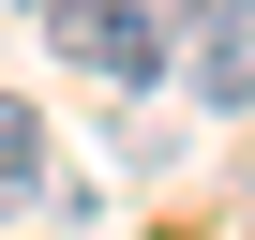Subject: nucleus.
<instances>
[{
    "label": "nucleus",
    "instance_id": "7ed1b4c3",
    "mask_svg": "<svg viewBox=\"0 0 255 240\" xmlns=\"http://www.w3.org/2000/svg\"><path fill=\"white\" fill-rule=\"evenodd\" d=\"M15 15H75V0H15Z\"/></svg>",
    "mask_w": 255,
    "mask_h": 240
},
{
    "label": "nucleus",
    "instance_id": "f257e3e1",
    "mask_svg": "<svg viewBox=\"0 0 255 240\" xmlns=\"http://www.w3.org/2000/svg\"><path fill=\"white\" fill-rule=\"evenodd\" d=\"M60 30V60L120 105V90H165V15H135V0H75V15H45Z\"/></svg>",
    "mask_w": 255,
    "mask_h": 240
},
{
    "label": "nucleus",
    "instance_id": "f03ea898",
    "mask_svg": "<svg viewBox=\"0 0 255 240\" xmlns=\"http://www.w3.org/2000/svg\"><path fill=\"white\" fill-rule=\"evenodd\" d=\"M45 180H60V165H45V120L0 90V210H45Z\"/></svg>",
    "mask_w": 255,
    "mask_h": 240
}]
</instances>
